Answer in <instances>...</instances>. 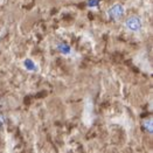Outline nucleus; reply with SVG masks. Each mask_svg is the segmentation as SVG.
Returning a JSON list of instances; mask_svg holds the SVG:
<instances>
[{
  "label": "nucleus",
  "instance_id": "obj_1",
  "mask_svg": "<svg viewBox=\"0 0 153 153\" xmlns=\"http://www.w3.org/2000/svg\"><path fill=\"white\" fill-rule=\"evenodd\" d=\"M141 19L137 15H131L125 20V27L128 28L130 32H139L141 29Z\"/></svg>",
  "mask_w": 153,
  "mask_h": 153
},
{
  "label": "nucleus",
  "instance_id": "obj_2",
  "mask_svg": "<svg viewBox=\"0 0 153 153\" xmlns=\"http://www.w3.org/2000/svg\"><path fill=\"white\" fill-rule=\"evenodd\" d=\"M124 7L120 5V4H115L112 5L109 10H108V16L111 19V20H119L124 16Z\"/></svg>",
  "mask_w": 153,
  "mask_h": 153
},
{
  "label": "nucleus",
  "instance_id": "obj_3",
  "mask_svg": "<svg viewBox=\"0 0 153 153\" xmlns=\"http://www.w3.org/2000/svg\"><path fill=\"white\" fill-rule=\"evenodd\" d=\"M92 117H94V105L92 102L88 100L85 102V106H84V112H83V120L85 124L89 125L92 120Z\"/></svg>",
  "mask_w": 153,
  "mask_h": 153
},
{
  "label": "nucleus",
  "instance_id": "obj_4",
  "mask_svg": "<svg viewBox=\"0 0 153 153\" xmlns=\"http://www.w3.org/2000/svg\"><path fill=\"white\" fill-rule=\"evenodd\" d=\"M57 51H60L61 54H63V55H70L71 54V47L68 45V43H64V42H60L59 45H57Z\"/></svg>",
  "mask_w": 153,
  "mask_h": 153
},
{
  "label": "nucleus",
  "instance_id": "obj_5",
  "mask_svg": "<svg viewBox=\"0 0 153 153\" xmlns=\"http://www.w3.org/2000/svg\"><path fill=\"white\" fill-rule=\"evenodd\" d=\"M24 67H25L26 70H28V71H38V65L30 59L24 60Z\"/></svg>",
  "mask_w": 153,
  "mask_h": 153
},
{
  "label": "nucleus",
  "instance_id": "obj_6",
  "mask_svg": "<svg viewBox=\"0 0 153 153\" xmlns=\"http://www.w3.org/2000/svg\"><path fill=\"white\" fill-rule=\"evenodd\" d=\"M143 128L144 130L147 132V133H152L153 132V123H152V118L151 117H147L143 120Z\"/></svg>",
  "mask_w": 153,
  "mask_h": 153
},
{
  "label": "nucleus",
  "instance_id": "obj_7",
  "mask_svg": "<svg viewBox=\"0 0 153 153\" xmlns=\"http://www.w3.org/2000/svg\"><path fill=\"white\" fill-rule=\"evenodd\" d=\"M98 4H100V0H88L87 1V5H88V7H90V8L98 6Z\"/></svg>",
  "mask_w": 153,
  "mask_h": 153
},
{
  "label": "nucleus",
  "instance_id": "obj_8",
  "mask_svg": "<svg viewBox=\"0 0 153 153\" xmlns=\"http://www.w3.org/2000/svg\"><path fill=\"white\" fill-rule=\"evenodd\" d=\"M5 122H6V119H5V116L2 115V114H0V130L4 128V125H5Z\"/></svg>",
  "mask_w": 153,
  "mask_h": 153
}]
</instances>
